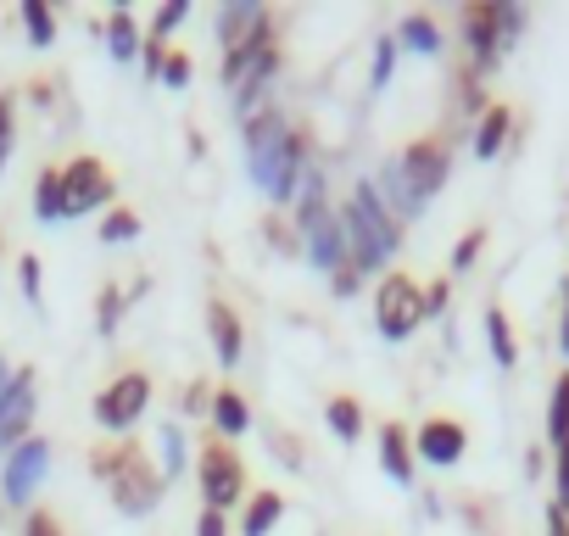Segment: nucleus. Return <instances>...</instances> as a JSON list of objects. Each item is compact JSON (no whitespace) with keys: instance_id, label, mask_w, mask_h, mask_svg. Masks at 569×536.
Instances as JSON below:
<instances>
[{"instance_id":"nucleus-22","label":"nucleus","mask_w":569,"mask_h":536,"mask_svg":"<svg viewBox=\"0 0 569 536\" xmlns=\"http://www.w3.org/2000/svg\"><path fill=\"white\" fill-rule=\"evenodd\" d=\"M23 29H29V40H34L40 51L57 40V18H51L46 0H23Z\"/></svg>"},{"instance_id":"nucleus-1","label":"nucleus","mask_w":569,"mask_h":536,"mask_svg":"<svg viewBox=\"0 0 569 536\" xmlns=\"http://www.w3.org/2000/svg\"><path fill=\"white\" fill-rule=\"evenodd\" d=\"M341 235H347V262L358 268V275H369V268H380L397 246H402V224L386 212L380 190L375 185H358L347 212H341Z\"/></svg>"},{"instance_id":"nucleus-27","label":"nucleus","mask_w":569,"mask_h":536,"mask_svg":"<svg viewBox=\"0 0 569 536\" xmlns=\"http://www.w3.org/2000/svg\"><path fill=\"white\" fill-rule=\"evenodd\" d=\"M190 18V0H168V7L157 12V23H151V40H162V34H173L179 23Z\"/></svg>"},{"instance_id":"nucleus-23","label":"nucleus","mask_w":569,"mask_h":536,"mask_svg":"<svg viewBox=\"0 0 569 536\" xmlns=\"http://www.w3.org/2000/svg\"><path fill=\"white\" fill-rule=\"evenodd\" d=\"M402 46H413L419 57H436L441 51V34H436V23L430 18H402V34H397Z\"/></svg>"},{"instance_id":"nucleus-34","label":"nucleus","mask_w":569,"mask_h":536,"mask_svg":"<svg viewBox=\"0 0 569 536\" xmlns=\"http://www.w3.org/2000/svg\"><path fill=\"white\" fill-rule=\"evenodd\" d=\"M196 536H229V519H223L218 508H201V519H196Z\"/></svg>"},{"instance_id":"nucleus-18","label":"nucleus","mask_w":569,"mask_h":536,"mask_svg":"<svg viewBox=\"0 0 569 536\" xmlns=\"http://www.w3.org/2000/svg\"><path fill=\"white\" fill-rule=\"evenodd\" d=\"M325 419H330V430H336L341 441H358V436H363V408H358V397H330Z\"/></svg>"},{"instance_id":"nucleus-32","label":"nucleus","mask_w":569,"mask_h":536,"mask_svg":"<svg viewBox=\"0 0 569 536\" xmlns=\"http://www.w3.org/2000/svg\"><path fill=\"white\" fill-rule=\"evenodd\" d=\"M497 29H502V46H508V40L525 29V12H519V7H497Z\"/></svg>"},{"instance_id":"nucleus-9","label":"nucleus","mask_w":569,"mask_h":536,"mask_svg":"<svg viewBox=\"0 0 569 536\" xmlns=\"http://www.w3.org/2000/svg\"><path fill=\"white\" fill-rule=\"evenodd\" d=\"M34 425V375H12V386L0 391V447H18L23 430Z\"/></svg>"},{"instance_id":"nucleus-28","label":"nucleus","mask_w":569,"mask_h":536,"mask_svg":"<svg viewBox=\"0 0 569 536\" xmlns=\"http://www.w3.org/2000/svg\"><path fill=\"white\" fill-rule=\"evenodd\" d=\"M118 319H123V291H101V336H112L118 330Z\"/></svg>"},{"instance_id":"nucleus-31","label":"nucleus","mask_w":569,"mask_h":536,"mask_svg":"<svg viewBox=\"0 0 569 536\" xmlns=\"http://www.w3.org/2000/svg\"><path fill=\"white\" fill-rule=\"evenodd\" d=\"M12 157V96H0V168Z\"/></svg>"},{"instance_id":"nucleus-6","label":"nucleus","mask_w":569,"mask_h":536,"mask_svg":"<svg viewBox=\"0 0 569 536\" xmlns=\"http://www.w3.org/2000/svg\"><path fill=\"white\" fill-rule=\"evenodd\" d=\"M397 168H402L408 190H413L419 201H430V196L447 185V168H452V157H447V146H436V140H413V146L397 157Z\"/></svg>"},{"instance_id":"nucleus-24","label":"nucleus","mask_w":569,"mask_h":536,"mask_svg":"<svg viewBox=\"0 0 569 536\" xmlns=\"http://www.w3.org/2000/svg\"><path fill=\"white\" fill-rule=\"evenodd\" d=\"M486 336H491V353H497V364H502V369H513L519 347H513V330H508V319H502V314H486Z\"/></svg>"},{"instance_id":"nucleus-39","label":"nucleus","mask_w":569,"mask_h":536,"mask_svg":"<svg viewBox=\"0 0 569 536\" xmlns=\"http://www.w3.org/2000/svg\"><path fill=\"white\" fill-rule=\"evenodd\" d=\"M23 291L40 297V262H34V257H23Z\"/></svg>"},{"instance_id":"nucleus-7","label":"nucleus","mask_w":569,"mask_h":536,"mask_svg":"<svg viewBox=\"0 0 569 536\" xmlns=\"http://www.w3.org/2000/svg\"><path fill=\"white\" fill-rule=\"evenodd\" d=\"M62 185H68V212H73V218L112 201V173H107L96 157H79L73 168H62Z\"/></svg>"},{"instance_id":"nucleus-15","label":"nucleus","mask_w":569,"mask_h":536,"mask_svg":"<svg viewBox=\"0 0 569 536\" xmlns=\"http://www.w3.org/2000/svg\"><path fill=\"white\" fill-rule=\"evenodd\" d=\"M380 464H386V475L413 480V441L402 436V425H386L380 430Z\"/></svg>"},{"instance_id":"nucleus-2","label":"nucleus","mask_w":569,"mask_h":536,"mask_svg":"<svg viewBox=\"0 0 569 536\" xmlns=\"http://www.w3.org/2000/svg\"><path fill=\"white\" fill-rule=\"evenodd\" d=\"M101 475L112 480L118 508H129V514H146V508H157V497H162V475H157V469H146L134 447H107Z\"/></svg>"},{"instance_id":"nucleus-30","label":"nucleus","mask_w":569,"mask_h":536,"mask_svg":"<svg viewBox=\"0 0 569 536\" xmlns=\"http://www.w3.org/2000/svg\"><path fill=\"white\" fill-rule=\"evenodd\" d=\"M391 62H397V40H380L375 46V90L391 79Z\"/></svg>"},{"instance_id":"nucleus-33","label":"nucleus","mask_w":569,"mask_h":536,"mask_svg":"<svg viewBox=\"0 0 569 536\" xmlns=\"http://www.w3.org/2000/svg\"><path fill=\"white\" fill-rule=\"evenodd\" d=\"M480 240H486L480 229H475V235H463V240H458V251H452V268H469V262L480 257Z\"/></svg>"},{"instance_id":"nucleus-25","label":"nucleus","mask_w":569,"mask_h":536,"mask_svg":"<svg viewBox=\"0 0 569 536\" xmlns=\"http://www.w3.org/2000/svg\"><path fill=\"white\" fill-rule=\"evenodd\" d=\"M547 430H552V441H563V436H569V375L552 386V414H547Z\"/></svg>"},{"instance_id":"nucleus-14","label":"nucleus","mask_w":569,"mask_h":536,"mask_svg":"<svg viewBox=\"0 0 569 536\" xmlns=\"http://www.w3.org/2000/svg\"><path fill=\"white\" fill-rule=\"evenodd\" d=\"M463 447H469V436H463V425H452V419H430V425L419 430V453H425L430 464H458Z\"/></svg>"},{"instance_id":"nucleus-5","label":"nucleus","mask_w":569,"mask_h":536,"mask_svg":"<svg viewBox=\"0 0 569 536\" xmlns=\"http://www.w3.org/2000/svg\"><path fill=\"white\" fill-rule=\"evenodd\" d=\"M240 492H246V469H240V458L218 441V447H207L201 453V497H207V508H229V503H240Z\"/></svg>"},{"instance_id":"nucleus-41","label":"nucleus","mask_w":569,"mask_h":536,"mask_svg":"<svg viewBox=\"0 0 569 536\" xmlns=\"http://www.w3.org/2000/svg\"><path fill=\"white\" fill-rule=\"evenodd\" d=\"M563 353H569V314H563Z\"/></svg>"},{"instance_id":"nucleus-29","label":"nucleus","mask_w":569,"mask_h":536,"mask_svg":"<svg viewBox=\"0 0 569 536\" xmlns=\"http://www.w3.org/2000/svg\"><path fill=\"white\" fill-rule=\"evenodd\" d=\"M162 85H190V57L184 51H168V62H162Z\"/></svg>"},{"instance_id":"nucleus-21","label":"nucleus","mask_w":569,"mask_h":536,"mask_svg":"<svg viewBox=\"0 0 569 536\" xmlns=\"http://www.w3.org/2000/svg\"><path fill=\"white\" fill-rule=\"evenodd\" d=\"M212 425H218L223 436H240V430L251 425V414H246V397H234V391H218V397H212Z\"/></svg>"},{"instance_id":"nucleus-4","label":"nucleus","mask_w":569,"mask_h":536,"mask_svg":"<svg viewBox=\"0 0 569 536\" xmlns=\"http://www.w3.org/2000/svg\"><path fill=\"white\" fill-rule=\"evenodd\" d=\"M146 403H151V380L146 375H118L101 397H96V419L107 425V430H129L140 414H146Z\"/></svg>"},{"instance_id":"nucleus-38","label":"nucleus","mask_w":569,"mask_h":536,"mask_svg":"<svg viewBox=\"0 0 569 536\" xmlns=\"http://www.w3.org/2000/svg\"><path fill=\"white\" fill-rule=\"evenodd\" d=\"M29 536H62V525L51 514H29Z\"/></svg>"},{"instance_id":"nucleus-17","label":"nucleus","mask_w":569,"mask_h":536,"mask_svg":"<svg viewBox=\"0 0 569 536\" xmlns=\"http://www.w3.org/2000/svg\"><path fill=\"white\" fill-rule=\"evenodd\" d=\"M279 514H284V497H279V492H262V497H251L240 530H246V536H268V530L279 525Z\"/></svg>"},{"instance_id":"nucleus-11","label":"nucleus","mask_w":569,"mask_h":536,"mask_svg":"<svg viewBox=\"0 0 569 536\" xmlns=\"http://www.w3.org/2000/svg\"><path fill=\"white\" fill-rule=\"evenodd\" d=\"M463 40H469L475 62H480V68H491V62L502 57V29H497V7H469V18H463Z\"/></svg>"},{"instance_id":"nucleus-20","label":"nucleus","mask_w":569,"mask_h":536,"mask_svg":"<svg viewBox=\"0 0 569 536\" xmlns=\"http://www.w3.org/2000/svg\"><path fill=\"white\" fill-rule=\"evenodd\" d=\"M508 123H513L508 107H491V112L480 118V129H475V151H480V157H497L502 140H508Z\"/></svg>"},{"instance_id":"nucleus-13","label":"nucleus","mask_w":569,"mask_h":536,"mask_svg":"<svg viewBox=\"0 0 569 536\" xmlns=\"http://www.w3.org/2000/svg\"><path fill=\"white\" fill-rule=\"evenodd\" d=\"M257 29H268V12L257 7V0H234V7H223V12H218V40H223V51L246 46Z\"/></svg>"},{"instance_id":"nucleus-40","label":"nucleus","mask_w":569,"mask_h":536,"mask_svg":"<svg viewBox=\"0 0 569 536\" xmlns=\"http://www.w3.org/2000/svg\"><path fill=\"white\" fill-rule=\"evenodd\" d=\"M552 536H569V530H563V519H558V508H552Z\"/></svg>"},{"instance_id":"nucleus-35","label":"nucleus","mask_w":569,"mask_h":536,"mask_svg":"<svg viewBox=\"0 0 569 536\" xmlns=\"http://www.w3.org/2000/svg\"><path fill=\"white\" fill-rule=\"evenodd\" d=\"M558 508H569V436L558 441Z\"/></svg>"},{"instance_id":"nucleus-3","label":"nucleus","mask_w":569,"mask_h":536,"mask_svg":"<svg viewBox=\"0 0 569 536\" xmlns=\"http://www.w3.org/2000/svg\"><path fill=\"white\" fill-rule=\"evenodd\" d=\"M375 314H380V336L402 341V336H413L425 325V291L408 275H391L380 286V297H375Z\"/></svg>"},{"instance_id":"nucleus-12","label":"nucleus","mask_w":569,"mask_h":536,"mask_svg":"<svg viewBox=\"0 0 569 536\" xmlns=\"http://www.w3.org/2000/svg\"><path fill=\"white\" fill-rule=\"evenodd\" d=\"M207 330H212V353H218V364H223V369H234V364H240V353H246L240 314H234V308H223V302H212V314H207Z\"/></svg>"},{"instance_id":"nucleus-36","label":"nucleus","mask_w":569,"mask_h":536,"mask_svg":"<svg viewBox=\"0 0 569 536\" xmlns=\"http://www.w3.org/2000/svg\"><path fill=\"white\" fill-rule=\"evenodd\" d=\"M358 286H363V275H358L352 262H341V268H336V297H352Z\"/></svg>"},{"instance_id":"nucleus-37","label":"nucleus","mask_w":569,"mask_h":536,"mask_svg":"<svg viewBox=\"0 0 569 536\" xmlns=\"http://www.w3.org/2000/svg\"><path fill=\"white\" fill-rule=\"evenodd\" d=\"M140 57H146V73H151V79H162V62H168V46H162V40H151V46H146Z\"/></svg>"},{"instance_id":"nucleus-10","label":"nucleus","mask_w":569,"mask_h":536,"mask_svg":"<svg viewBox=\"0 0 569 536\" xmlns=\"http://www.w3.org/2000/svg\"><path fill=\"white\" fill-rule=\"evenodd\" d=\"M302 235H308V251H313L319 268H341L347 262V235H341V218L330 207L302 212Z\"/></svg>"},{"instance_id":"nucleus-16","label":"nucleus","mask_w":569,"mask_h":536,"mask_svg":"<svg viewBox=\"0 0 569 536\" xmlns=\"http://www.w3.org/2000/svg\"><path fill=\"white\" fill-rule=\"evenodd\" d=\"M34 212H40V218H73V212H68V185H62L57 168H46V173L34 179Z\"/></svg>"},{"instance_id":"nucleus-8","label":"nucleus","mask_w":569,"mask_h":536,"mask_svg":"<svg viewBox=\"0 0 569 536\" xmlns=\"http://www.w3.org/2000/svg\"><path fill=\"white\" fill-rule=\"evenodd\" d=\"M46 464H51V447L46 441H23L7 458V475H0V503H23L34 492V480L46 475Z\"/></svg>"},{"instance_id":"nucleus-19","label":"nucleus","mask_w":569,"mask_h":536,"mask_svg":"<svg viewBox=\"0 0 569 536\" xmlns=\"http://www.w3.org/2000/svg\"><path fill=\"white\" fill-rule=\"evenodd\" d=\"M107 46H112V57H118V62H129V57L140 51V23H134L123 7H118V12H112V23H107Z\"/></svg>"},{"instance_id":"nucleus-26","label":"nucleus","mask_w":569,"mask_h":536,"mask_svg":"<svg viewBox=\"0 0 569 536\" xmlns=\"http://www.w3.org/2000/svg\"><path fill=\"white\" fill-rule=\"evenodd\" d=\"M134 235H140V218H134V212H107L101 240H112V246H118V240H134Z\"/></svg>"}]
</instances>
